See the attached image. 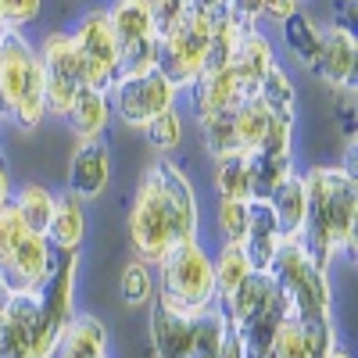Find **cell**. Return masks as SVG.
<instances>
[{"label": "cell", "instance_id": "obj_41", "mask_svg": "<svg viewBox=\"0 0 358 358\" xmlns=\"http://www.w3.org/2000/svg\"><path fill=\"white\" fill-rule=\"evenodd\" d=\"M294 129H297V122L273 118V126H268V133H265L258 151L262 155H294Z\"/></svg>", "mask_w": 358, "mask_h": 358}, {"label": "cell", "instance_id": "obj_26", "mask_svg": "<svg viewBox=\"0 0 358 358\" xmlns=\"http://www.w3.org/2000/svg\"><path fill=\"white\" fill-rule=\"evenodd\" d=\"M255 97L268 108L273 118H283V122H297V83L283 65H273L268 76L262 79V86L255 90Z\"/></svg>", "mask_w": 358, "mask_h": 358}, {"label": "cell", "instance_id": "obj_47", "mask_svg": "<svg viewBox=\"0 0 358 358\" xmlns=\"http://www.w3.org/2000/svg\"><path fill=\"white\" fill-rule=\"evenodd\" d=\"M11 197H15V176H11L8 158L0 155V208H8V204H11Z\"/></svg>", "mask_w": 358, "mask_h": 358}, {"label": "cell", "instance_id": "obj_1", "mask_svg": "<svg viewBox=\"0 0 358 358\" xmlns=\"http://www.w3.org/2000/svg\"><path fill=\"white\" fill-rule=\"evenodd\" d=\"M201 236V197L172 158L147 165L129 204V244L147 265H158L176 244Z\"/></svg>", "mask_w": 358, "mask_h": 358}, {"label": "cell", "instance_id": "obj_25", "mask_svg": "<svg viewBox=\"0 0 358 358\" xmlns=\"http://www.w3.org/2000/svg\"><path fill=\"white\" fill-rule=\"evenodd\" d=\"M297 172V155H248V179H251V201H268L273 190L287 176Z\"/></svg>", "mask_w": 358, "mask_h": 358}, {"label": "cell", "instance_id": "obj_40", "mask_svg": "<svg viewBox=\"0 0 358 358\" xmlns=\"http://www.w3.org/2000/svg\"><path fill=\"white\" fill-rule=\"evenodd\" d=\"M147 8H151L155 33H158V40H162L165 33H172V29L194 11V0H147Z\"/></svg>", "mask_w": 358, "mask_h": 358}, {"label": "cell", "instance_id": "obj_29", "mask_svg": "<svg viewBox=\"0 0 358 358\" xmlns=\"http://www.w3.org/2000/svg\"><path fill=\"white\" fill-rule=\"evenodd\" d=\"M118 294H122L126 308L143 312L155 305L158 297V280H155V265H147L140 258H129L122 265V276H118Z\"/></svg>", "mask_w": 358, "mask_h": 358}, {"label": "cell", "instance_id": "obj_35", "mask_svg": "<svg viewBox=\"0 0 358 358\" xmlns=\"http://www.w3.org/2000/svg\"><path fill=\"white\" fill-rule=\"evenodd\" d=\"M197 129H201V140H204V151L215 162L229 158V155H241V147H236V129H233V111L201 118Z\"/></svg>", "mask_w": 358, "mask_h": 358}, {"label": "cell", "instance_id": "obj_9", "mask_svg": "<svg viewBox=\"0 0 358 358\" xmlns=\"http://www.w3.org/2000/svg\"><path fill=\"white\" fill-rule=\"evenodd\" d=\"M69 36H72L76 50L83 54V62H86L90 86L108 90V94H111L115 83H118V47H115V36H111V25H108L104 8L83 11L79 22L69 29Z\"/></svg>", "mask_w": 358, "mask_h": 358}, {"label": "cell", "instance_id": "obj_50", "mask_svg": "<svg viewBox=\"0 0 358 358\" xmlns=\"http://www.w3.org/2000/svg\"><path fill=\"white\" fill-rule=\"evenodd\" d=\"M0 297H4V290H0Z\"/></svg>", "mask_w": 358, "mask_h": 358}, {"label": "cell", "instance_id": "obj_18", "mask_svg": "<svg viewBox=\"0 0 358 358\" xmlns=\"http://www.w3.org/2000/svg\"><path fill=\"white\" fill-rule=\"evenodd\" d=\"M86 229H90V219H86V204L76 197V194H57L54 197V215H50V226H47V241L57 255H69V251H83L86 244Z\"/></svg>", "mask_w": 358, "mask_h": 358}, {"label": "cell", "instance_id": "obj_2", "mask_svg": "<svg viewBox=\"0 0 358 358\" xmlns=\"http://www.w3.org/2000/svg\"><path fill=\"white\" fill-rule=\"evenodd\" d=\"M308 215L301 241L315 265L330 268L334 258H355V233H358V179L348 165H312L301 169Z\"/></svg>", "mask_w": 358, "mask_h": 358}, {"label": "cell", "instance_id": "obj_45", "mask_svg": "<svg viewBox=\"0 0 358 358\" xmlns=\"http://www.w3.org/2000/svg\"><path fill=\"white\" fill-rule=\"evenodd\" d=\"M337 115H341V126L348 129V143L355 147V90H344V94H341Z\"/></svg>", "mask_w": 358, "mask_h": 358}, {"label": "cell", "instance_id": "obj_39", "mask_svg": "<svg viewBox=\"0 0 358 358\" xmlns=\"http://www.w3.org/2000/svg\"><path fill=\"white\" fill-rule=\"evenodd\" d=\"M268 358H308L305 355V337H301V322H297L294 315H287L280 322V330L273 334Z\"/></svg>", "mask_w": 358, "mask_h": 358}, {"label": "cell", "instance_id": "obj_32", "mask_svg": "<svg viewBox=\"0 0 358 358\" xmlns=\"http://www.w3.org/2000/svg\"><path fill=\"white\" fill-rule=\"evenodd\" d=\"M244 36V25L236 22L229 11L215 15L212 18V40H208V57H204V72H219V69H229L233 62V50ZM201 72V76H204Z\"/></svg>", "mask_w": 358, "mask_h": 358}, {"label": "cell", "instance_id": "obj_42", "mask_svg": "<svg viewBox=\"0 0 358 358\" xmlns=\"http://www.w3.org/2000/svg\"><path fill=\"white\" fill-rule=\"evenodd\" d=\"M301 4H305V0H265V4H262V22L280 29L294 11H301Z\"/></svg>", "mask_w": 358, "mask_h": 358}, {"label": "cell", "instance_id": "obj_23", "mask_svg": "<svg viewBox=\"0 0 358 358\" xmlns=\"http://www.w3.org/2000/svg\"><path fill=\"white\" fill-rule=\"evenodd\" d=\"M151 348L155 358H190V315L151 305Z\"/></svg>", "mask_w": 358, "mask_h": 358}, {"label": "cell", "instance_id": "obj_31", "mask_svg": "<svg viewBox=\"0 0 358 358\" xmlns=\"http://www.w3.org/2000/svg\"><path fill=\"white\" fill-rule=\"evenodd\" d=\"M226 330H229V322L219 305L190 315V358H215Z\"/></svg>", "mask_w": 358, "mask_h": 358}, {"label": "cell", "instance_id": "obj_36", "mask_svg": "<svg viewBox=\"0 0 358 358\" xmlns=\"http://www.w3.org/2000/svg\"><path fill=\"white\" fill-rule=\"evenodd\" d=\"M215 233H219V244H241L248 233V201L215 197Z\"/></svg>", "mask_w": 358, "mask_h": 358}, {"label": "cell", "instance_id": "obj_37", "mask_svg": "<svg viewBox=\"0 0 358 358\" xmlns=\"http://www.w3.org/2000/svg\"><path fill=\"white\" fill-rule=\"evenodd\" d=\"M297 319V315H294ZM305 337V355L308 358H326L341 341H337V322L334 319H297Z\"/></svg>", "mask_w": 358, "mask_h": 358}, {"label": "cell", "instance_id": "obj_27", "mask_svg": "<svg viewBox=\"0 0 358 358\" xmlns=\"http://www.w3.org/2000/svg\"><path fill=\"white\" fill-rule=\"evenodd\" d=\"M268 126H273L268 108L255 94H248L241 104L233 108V129H236V147H241V155H255L258 151L265 133H268Z\"/></svg>", "mask_w": 358, "mask_h": 358}, {"label": "cell", "instance_id": "obj_34", "mask_svg": "<svg viewBox=\"0 0 358 358\" xmlns=\"http://www.w3.org/2000/svg\"><path fill=\"white\" fill-rule=\"evenodd\" d=\"M143 136L151 140L155 151H162V158H172L179 147L187 143V122H183V111L169 108L158 118H151V126L143 129Z\"/></svg>", "mask_w": 358, "mask_h": 358}, {"label": "cell", "instance_id": "obj_17", "mask_svg": "<svg viewBox=\"0 0 358 358\" xmlns=\"http://www.w3.org/2000/svg\"><path fill=\"white\" fill-rule=\"evenodd\" d=\"M287 297H290V312L297 319H334V280H330V268H322V265L312 262L305 273L294 280Z\"/></svg>", "mask_w": 358, "mask_h": 358}, {"label": "cell", "instance_id": "obj_30", "mask_svg": "<svg viewBox=\"0 0 358 358\" xmlns=\"http://www.w3.org/2000/svg\"><path fill=\"white\" fill-rule=\"evenodd\" d=\"M255 273L248 255L241 244H219L212 251V276H215V294H219V301H226V297L241 287L248 276Z\"/></svg>", "mask_w": 358, "mask_h": 358}, {"label": "cell", "instance_id": "obj_33", "mask_svg": "<svg viewBox=\"0 0 358 358\" xmlns=\"http://www.w3.org/2000/svg\"><path fill=\"white\" fill-rule=\"evenodd\" d=\"M215 197L219 201H251V179H248V155H229L215 162L212 172Z\"/></svg>", "mask_w": 358, "mask_h": 358}, {"label": "cell", "instance_id": "obj_24", "mask_svg": "<svg viewBox=\"0 0 358 358\" xmlns=\"http://www.w3.org/2000/svg\"><path fill=\"white\" fill-rule=\"evenodd\" d=\"M268 204H273V212H276V219H280V229H283L287 236H301V233H305L308 194H305V176H301V169H297L294 176H287L283 183L273 190Z\"/></svg>", "mask_w": 358, "mask_h": 358}, {"label": "cell", "instance_id": "obj_4", "mask_svg": "<svg viewBox=\"0 0 358 358\" xmlns=\"http://www.w3.org/2000/svg\"><path fill=\"white\" fill-rule=\"evenodd\" d=\"M155 280H158L155 305L165 308V312L197 315V312H204V308L219 305L215 276H212V251H208L204 236L176 244V248L155 265Z\"/></svg>", "mask_w": 358, "mask_h": 358}, {"label": "cell", "instance_id": "obj_11", "mask_svg": "<svg viewBox=\"0 0 358 358\" xmlns=\"http://www.w3.org/2000/svg\"><path fill=\"white\" fill-rule=\"evenodd\" d=\"M355 69H358V36H348L344 29L334 25H322V50L312 76L326 90L344 94V90H355Z\"/></svg>", "mask_w": 358, "mask_h": 358}, {"label": "cell", "instance_id": "obj_38", "mask_svg": "<svg viewBox=\"0 0 358 358\" xmlns=\"http://www.w3.org/2000/svg\"><path fill=\"white\" fill-rule=\"evenodd\" d=\"M43 15V0H0V29L25 33Z\"/></svg>", "mask_w": 358, "mask_h": 358}, {"label": "cell", "instance_id": "obj_14", "mask_svg": "<svg viewBox=\"0 0 358 358\" xmlns=\"http://www.w3.org/2000/svg\"><path fill=\"white\" fill-rule=\"evenodd\" d=\"M183 97H187L194 118L201 122V118H208V115L233 111L248 94H244L241 79L233 76V69H219V72H204L190 90H183Z\"/></svg>", "mask_w": 358, "mask_h": 358}, {"label": "cell", "instance_id": "obj_8", "mask_svg": "<svg viewBox=\"0 0 358 358\" xmlns=\"http://www.w3.org/2000/svg\"><path fill=\"white\" fill-rule=\"evenodd\" d=\"M179 108V90L155 69L140 79H118L111 90V111L118 122H126L129 129H147L151 118H158L162 111Z\"/></svg>", "mask_w": 358, "mask_h": 358}, {"label": "cell", "instance_id": "obj_48", "mask_svg": "<svg viewBox=\"0 0 358 358\" xmlns=\"http://www.w3.org/2000/svg\"><path fill=\"white\" fill-rule=\"evenodd\" d=\"M194 11L208 15V18H215L222 11H229V0H194Z\"/></svg>", "mask_w": 358, "mask_h": 358}, {"label": "cell", "instance_id": "obj_3", "mask_svg": "<svg viewBox=\"0 0 358 358\" xmlns=\"http://www.w3.org/2000/svg\"><path fill=\"white\" fill-rule=\"evenodd\" d=\"M47 118L43 69L36 43L29 33L4 29L0 36V122H15L18 129L33 133Z\"/></svg>", "mask_w": 358, "mask_h": 358}, {"label": "cell", "instance_id": "obj_20", "mask_svg": "<svg viewBox=\"0 0 358 358\" xmlns=\"http://www.w3.org/2000/svg\"><path fill=\"white\" fill-rule=\"evenodd\" d=\"M276 290H280V287L273 283V276H268V273H251L241 287L226 297V301H219V308H222V315H226V322H229V330H241V326H244L255 312H262L268 301H273Z\"/></svg>", "mask_w": 358, "mask_h": 358}, {"label": "cell", "instance_id": "obj_21", "mask_svg": "<svg viewBox=\"0 0 358 358\" xmlns=\"http://www.w3.org/2000/svg\"><path fill=\"white\" fill-rule=\"evenodd\" d=\"M57 358H108L104 322L90 312H76L62 334V344H57Z\"/></svg>", "mask_w": 358, "mask_h": 358}, {"label": "cell", "instance_id": "obj_46", "mask_svg": "<svg viewBox=\"0 0 358 358\" xmlns=\"http://www.w3.org/2000/svg\"><path fill=\"white\" fill-rule=\"evenodd\" d=\"M215 358H251V351H248V344L241 341V334H236V330H226V337H222Z\"/></svg>", "mask_w": 358, "mask_h": 358}, {"label": "cell", "instance_id": "obj_15", "mask_svg": "<svg viewBox=\"0 0 358 358\" xmlns=\"http://www.w3.org/2000/svg\"><path fill=\"white\" fill-rule=\"evenodd\" d=\"M273 65H280L273 36H268L265 29H244L241 43H236V50H233V62H229L233 76L244 86V94H255Z\"/></svg>", "mask_w": 358, "mask_h": 358}, {"label": "cell", "instance_id": "obj_22", "mask_svg": "<svg viewBox=\"0 0 358 358\" xmlns=\"http://www.w3.org/2000/svg\"><path fill=\"white\" fill-rule=\"evenodd\" d=\"M280 40L287 47V54L294 57L301 69H315L319 62V50H322V25H315V18L301 8V11H294L283 25H280Z\"/></svg>", "mask_w": 358, "mask_h": 358}, {"label": "cell", "instance_id": "obj_13", "mask_svg": "<svg viewBox=\"0 0 358 358\" xmlns=\"http://www.w3.org/2000/svg\"><path fill=\"white\" fill-rule=\"evenodd\" d=\"M111 183V151L104 140H83L69 158V194H76L83 204L97 201Z\"/></svg>", "mask_w": 358, "mask_h": 358}, {"label": "cell", "instance_id": "obj_43", "mask_svg": "<svg viewBox=\"0 0 358 358\" xmlns=\"http://www.w3.org/2000/svg\"><path fill=\"white\" fill-rule=\"evenodd\" d=\"M334 11V29H344L348 36H355V29H358V0H334L330 4Z\"/></svg>", "mask_w": 358, "mask_h": 358}, {"label": "cell", "instance_id": "obj_49", "mask_svg": "<svg viewBox=\"0 0 358 358\" xmlns=\"http://www.w3.org/2000/svg\"><path fill=\"white\" fill-rule=\"evenodd\" d=\"M326 358H351V351H348L344 344H337V348H334L330 355H326Z\"/></svg>", "mask_w": 358, "mask_h": 358}, {"label": "cell", "instance_id": "obj_7", "mask_svg": "<svg viewBox=\"0 0 358 358\" xmlns=\"http://www.w3.org/2000/svg\"><path fill=\"white\" fill-rule=\"evenodd\" d=\"M40 69H43V94H47V118H65L69 104L83 86H90L86 62L76 50L69 33H47L36 43Z\"/></svg>", "mask_w": 358, "mask_h": 358}, {"label": "cell", "instance_id": "obj_19", "mask_svg": "<svg viewBox=\"0 0 358 358\" xmlns=\"http://www.w3.org/2000/svg\"><path fill=\"white\" fill-rule=\"evenodd\" d=\"M104 15H108V25H111V36H115L118 50H129L143 40L158 36L147 0H111V4H104Z\"/></svg>", "mask_w": 358, "mask_h": 358}, {"label": "cell", "instance_id": "obj_10", "mask_svg": "<svg viewBox=\"0 0 358 358\" xmlns=\"http://www.w3.org/2000/svg\"><path fill=\"white\" fill-rule=\"evenodd\" d=\"M54 265H57V251L50 248V241L43 233L25 229L22 241L11 251V258H8V265H4V273H0V283H4V290L40 294L54 273Z\"/></svg>", "mask_w": 358, "mask_h": 358}, {"label": "cell", "instance_id": "obj_6", "mask_svg": "<svg viewBox=\"0 0 358 358\" xmlns=\"http://www.w3.org/2000/svg\"><path fill=\"white\" fill-rule=\"evenodd\" d=\"M208 40H212V18L201 11H190L172 33L158 40V72L179 90V97L201 79Z\"/></svg>", "mask_w": 358, "mask_h": 358}, {"label": "cell", "instance_id": "obj_5", "mask_svg": "<svg viewBox=\"0 0 358 358\" xmlns=\"http://www.w3.org/2000/svg\"><path fill=\"white\" fill-rule=\"evenodd\" d=\"M57 337L43 312L40 294L4 290L0 297V358H57Z\"/></svg>", "mask_w": 358, "mask_h": 358}, {"label": "cell", "instance_id": "obj_12", "mask_svg": "<svg viewBox=\"0 0 358 358\" xmlns=\"http://www.w3.org/2000/svg\"><path fill=\"white\" fill-rule=\"evenodd\" d=\"M76 280H79V251L57 255L54 273L40 290V312L57 337L65 334V326L76 315Z\"/></svg>", "mask_w": 358, "mask_h": 358}, {"label": "cell", "instance_id": "obj_28", "mask_svg": "<svg viewBox=\"0 0 358 358\" xmlns=\"http://www.w3.org/2000/svg\"><path fill=\"white\" fill-rule=\"evenodd\" d=\"M54 197L57 194L47 190L43 183H22V187H15L11 208H15V215L22 219L25 229L47 236V226H50V215H54Z\"/></svg>", "mask_w": 358, "mask_h": 358}, {"label": "cell", "instance_id": "obj_44", "mask_svg": "<svg viewBox=\"0 0 358 358\" xmlns=\"http://www.w3.org/2000/svg\"><path fill=\"white\" fill-rule=\"evenodd\" d=\"M262 4L265 0H229V15L244 29H258L262 25Z\"/></svg>", "mask_w": 358, "mask_h": 358}, {"label": "cell", "instance_id": "obj_16", "mask_svg": "<svg viewBox=\"0 0 358 358\" xmlns=\"http://www.w3.org/2000/svg\"><path fill=\"white\" fill-rule=\"evenodd\" d=\"M111 118H115V111H111V94H108V90L83 86L79 94H76V101L69 104V111H65L62 122H65V126L72 129V136L83 143V140H104Z\"/></svg>", "mask_w": 358, "mask_h": 358}]
</instances>
